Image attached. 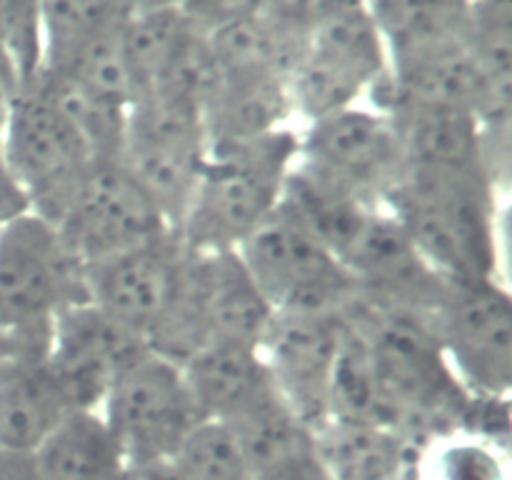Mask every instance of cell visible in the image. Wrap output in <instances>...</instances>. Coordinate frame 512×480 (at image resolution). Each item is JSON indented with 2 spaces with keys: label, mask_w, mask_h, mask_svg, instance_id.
Masks as SVG:
<instances>
[{
  "label": "cell",
  "mask_w": 512,
  "mask_h": 480,
  "mask_svg": "<svg viewBox=\"0 0 512 480\" xmlns=\"http://www.w3.org/2000/svg\"><path fill=\"white\" fill-rule=\"evenodd\" d=\"M383 210L440 275L498 280V190L485 175L408 168Z\"/></svg>",
  "instance_id": "6da1fadb"
},
{
  "label": "cell",
  "mask_w": 512,
  "mask_h": 480,
  "mask_svg": "<svg viewBox=\"0 0 512 480\" xmlns=\"http://www.w3.org/2000/svg\"><path fill=\"white\" fill-rule=\"evenodd\" d=\"M298 160V133L290 128L208 145L203 173L178 238L188 250H238L283 200Z\"/></svg>",
  "instance_id": "7a4b0ae2"
},
{
  "label": "cell",
  "mask_w": 512,
  "mask_h": 480,
  "mask_svg": "<svg viewBox=\"0 0 512 480\" xmlns=\"http://www.w3.org/2000/svg\"><path fill=\"white\" fill-rule=\"evenodd\" d=\"M273 318L275 310L238 250L198 253L185 248L178 288L150 333L148 348L175 365L215 343L258 350Z\"/></svg>",
  "instance_id": "3957f363"
},
{
  "label": "cell",
  "mask_w": 512,
  "mask_h": 480,
  "mask_svg": "<svg viewBox=\"0 0 512 480\" xmlns=\"http://www.w3.org/2000/svg\"><path fill=\"white\" fill-rule=\"evenodd\" d=\"M85 265L35 213L0 228V335L48 343L55 318L85 303Z\"/></svg>",
  "instance_id": "277c9868"
},
{
  "label": "cell",
  "mask_w": 512,
  "mask_h": 480,
  "mask_svg": "<svg viewBox=\"0 0 512 480\" xmlns=\"http://www.w3.org/2000/svg\"><path fill=\"white\" fill-rule=\"evenodd\" d=\"M388 73V55L368 3H315L308 48L290 75L293 113L308 123L358 105Z\"/></svg>",
  "instance_id": "5b68a950"
},
{
  "label": "cell",
  "mask_w": 512,
  "mask_h": 480,
  "mask_svg": "<svg viewBox=\"0 0 512 480\" xmlns=\"http://www.w3.org/2000/svg\"><path fill=\"white\" fill-rule=\"evenodd\" d=\"M208 155L200 110L148 93L128 108L120 163L145 190L175 235L180 233Z\"/></svg>",
  "instance_id": "8992f818"
},
{
  "label": "cell",
  "mask_w": 512,
  "mask_h": 480,
  "mask_svg": "<svg viewBox=\"0 0 512 480\" xmlns=\"http://www.w3.org/2000/svg\"><path fill=\"white\" fill-rule=\"evenodd\" d=\"M250 278L275 313H345L360 288L283 205L238 248Z\"/></svg>",
  "instance_id": "52a82bcc"
},
{
  "label": "cell",
  "mask_w": 512,
  "mask_h": 480,
  "mask_svg": "<svg viewBox=\"0 0 512 480\" xmlns=\"http://www.w3.org/2000/svg\"><path fill=\"white\" fill-rule=\"evenodd\" d=\"M0 150L10 173L28 195L30 213L55 223L73 190L95 163L75 125L33 83L18 90Z\"/></svg>",
  "instance_id": "ba28073f"
},
{
  "label": "cell",
  "mask_w": 512,
  "mask_h": 480,
  "mask_svg": "<svg viewBox=\"0 0 512 480\" xmlns=\"http://www.w3.org/2000/svg\"><path fill=\"white\" fill-rule=\"evenodd\" d=\"M298 163L373 208H383L390 190L408 173L393 123L363 105L308 123L305 133H298Z\"/></svg>",
  "instance_id": "9c48e42d"
},
{
  "label": "cell",
  "mask_w": 512,
  "mask_h": 480,
  "mask_svg": "<svg viewBox=\"0 0 512 480\" xmlns=\"http://www.w3.org/2000/svg\"><path fill=\"white\" fill-rule=\"evenodd\" d=\"M430 325L470 398L495 400L510 393L512 303L500 280H453Z\"/></svg>",
  "instance_id": "30bf717a"
},
{
  "label": "cell",
  "mask_w": 512,
  "mask_h": 480,
  "mask_svg": "<svg viewBox=\"0 0 512 480\" xmlns=\"http://www.w3.org/2000/svg\"><path fill=\"white\" fill-rule=\"evenodd\" d=\"M100 415L113 430L128 465L173 460L200 425L180 365L153 350L115 378Z\"/></svg>",
  "instance_id": "8fae6325"
},
{
  "label": "cell",
  "mask_w": 512,
  "mask_h": 480,
  "mask_svg": "<svg viewBox=\"0 0 512 480\" xmlns=\"http://www.w3.org/2000/svg\"><path fill=\"white\" fill-rule=\"evenodd\" d=\"M50 225L83 265L173 233L120 160H95Z\"/></svg>",
  "instance_id": "7c38bea8"
},
{
  "label": "cell",
  "mask_w": 512,
  "mask_h": 480,
  "mask_svg": "<svg viewBox=\"0 0 512 480\" xmlns=\"http://www.w3.org/2000/svg\"><path fill=\"white\" fill-rule=\"evenodd\" d=\"M130 3L55 0L40 3L43 70L60 75L120 105L135 93L123 55V25Z\"/></svg>",
  "instance_id": "4fadbf2b"
},
{
  "label": "cell",
  "mask_w": 512,
  "mask_h": 480,
  "mask_svg": "<svg viewBox=\"0 0 512 480\" xmlns=\"http://www.w3.org/2000/svg\"><path fill=\"white\" fill-rule=\"evenodd\" d=\"M345 330V313H275L258 348L280 398L315 433L330 420V388Z\"/></svg>",
  "instance_id": "5bb4252c"
},
{
  "label": "cell",
  "mask_w": 512,
  "mask_h": 480,
  "mask_svg": "<svg viewBox=\"0 0 512 480\" xmlns=\"http://www.w3.org/2000/svg\"><path fill=\"white\" fill-rule=\"evenodd\" d=\"M185 245L175 233L85 265V298L148 343L163 320L183 268Z\"/></svg>",
  "instance_id": "9a60e30c"
},
{
  "label": "cell",
  "mask_w": 512,
  "mask_h": 480,
  "mask_svg": "<svg viewBox=\"0 0 512 480\" xmlns=\"http://www.w3.org/2000/svg\"><path fill=\"white\" fill-rule=\"evenodd\" d=\"M340 263L360 288V300L433 318L453 280L418 253L398 223L375 208Z\"/></svg>",
  "instance_id": "2e32d148"
},
{
  "label": "cell",
  "mask_w": 512,
  "mask_h": 480,
  "mask_svg": "<svg viewBox=\"0 0 512 480\" xmlns=\"http://www.w3.org/2000/svg\"><path fill=\"white\" fill-rule=\"evenodd\" d=\"M148 350L140 335L85 300L55 318L48 365L75 410H100L115 378Z\"/></svg>",
  "instance_id": "e0dca14e"
},
{
  "label": "cell",
  "mask_w": 512,
  "mask_h": 480,
  "mask_svg": "<svg viewBox=\"0 0 512 480\" xmlns=\"http://www.w3.org/2000/svg\"><path fill=\"white\" fill-rule=\"evenodd\" d=\"M368 98L370 105L393 123L408 168L478 173L488 178L478 118L473 113L413 100L390 90L383 80L370 90Z\"/></svg>",
  "instance_id": "ac0fdd59"
},
{
  "label": "cell",
  "mask_w": 512,
  "mask_h": 480,
  "mask_svg": "<svg viewBox=\"0 0 512 480\" xmlns=\"http://www.w3.org/2000/svg\"><path fill=\"white\" fill-rule=\"evenodd\" d=\"M255 480H330L310 425L280 393L228 423Z\"/></svg>",
  "instance_id": "d6986e66"
},
{
  "label": "cell",
  "mask_w": 512,
  "mask_h": 480,
  "mask_svg": "<svg viewBox=\"0 0 512 480\" xmlns=\"http://www.w3.org/2000/svg\"><path fill=\"white\" fill-rule=\"evenodd\" d=\"M180 370L200 423L228 425L278 393L258 350L243 345H205Z\"/></svg>",
  "instance_id": "ffe728a7"
},
{
  "label": "cell",
  "mask_w": 512,
  "mask_h": 480,
  "mask_svg": "<svg viewBox=\"0 0 512 480\" xmlns=\"http://www.w3.org/2000/svg\"><path fill=\"white\" fill-rule=\"evenodd\" d=\"M73 410L48 355H0V448L38 450Z\"/></svg>",
  "instance_id": "44dd1931"
},
{
  "label": "cell",
  "mask_w": 512,
  "mask_h": 480,
  "mask_svg": "<svg viewBox=\"0 0 512 480\" xmlns=\"http://www.w3.org/2000/svg\"><path fill=\"white\" fill-rule=\"evenodd\" d=\"M293 113L288 80L270 75L220 78L213 100L205 108L208 145L248 140L288 128Z\"/></svg>",
  "instance_id": "7402d4cb"
},
{
  "label": "cell",
  "mask_w": 512,
  "mask_h": 480,
  "mask_svg": "<svg viewBox=\"0 0 512 480\" xmlns=\"http://www.w3.org/2000/svg\"><path fill=\"white\" fill-rule=\"evenodd\" d=\"M50 480H123V448L100 410H73L35 450Z\"/></svg>",
  "instance_id": "603a6c76"
},
{
  "label": "cell",
  "mask_w": 512,
  "mask_h": 480,
  "mask_svg": "<svg viewBox=\"0 0 512 480\" xmlns=\"http://www.w3.org/2000/svg\"><path fill=\"white\" fill-rule=\"evenodd\" d=\"M378 33L383 38L385 55L390 60L423 53L435 45L465 38L470 3H423V0H388L368 3Z\"/></svg>",
  "instance_id": "cb8c5ba5"
},
{
  "label": "cell",
  "mask_w": 512,
  "mask_h": 480,
  "mask_svg": "<svg viewBox=\"0 0 512 480\" xmlns=\"http://www.w3.org/2000/svg\"><path fill=\"white\" fill-rule=\"evenodd\" d=\"M185 28L188 20L180 3H130L123 25V55L135 100L163 78Z\"/></svg>",
  "instance_id": "d4e9b609"
},
{
  "label": "cell",
  "mask_w": 512,
  "mask_h": 480,
  "mask_svg": "<svg viewBox=\"0 0 512 480\" xmlns=\"http://www.w3.org/2000/svg\"><path fill=\"white\" fill-rule=\"evenodd\" d=\"M35 85L75 125L95 160H120L128 130V105L103 98L83 85L40 70Z\"/></svg>",
  "instance_id": "484cf974"
},
{
  "label": "cell",
  "mask_w": 512,
  "mask_h": 480,
  "mask_svg": "<svg viewBox=\"0 0 512 480\" xmlns=\"http://www.w3.org/2000/svg\"><path fill=\"white\" fill-rule=\"evenodd\" d=\"M185 480H255L228 425L200 423L173 458Z\"/></svg>",
  "instance_id": "4316f807"
},
{
  "label": "cell",
  "mask_w": 512,
  "mask_h": 480,
  "mask_svg": "<svg viewBox=\"0 0 512 480\" xmlns=\"http://www.w3.org/2000/svg\"><path fill=\"white\" fill-rule=\"evenodd\" d=\"M25 213H30L28 195L23 193L15 175L10 173L8 163L3 158V150H0V228L18 220Z\"/></svg>",
  "instance_id": "83f0119b"
},
{
  "label": "cell",
  "mask_w": 512,
  "mask_h": 480,
  "mask_svg": "<svg viewBox=\"0 0 512 480\" xmlns=\"http://www.w3.org/2000/svg\"><path fill=\"white\" fill-rule=\"evenodd\" d=\"M0 480H50L35 450L0 448Z\"/></svg>",
  "instance_id": "f1b7e54d"
},
{
  "label": "cell",
  "mask_w": 512,
  "mask_h": 480,
  "mask_svg": "<svg viewBox=\"0 0 512 480\" xmlns=\"http://www.w3.org/2000/svg\"><path fill=\"white\" fill-rule=\"evenodd\" d=\"M18 90H20L18 73H15L13 63H10V58L5 55V50L0 48V140H3L5 123H8V115H10V108H13L15 98H18Z\"/></svg>",
  "instance_id": "f546056e"
},
{
  "label": "cell",
  "mask_w": 512,
  "mask_h": 480,
  "mask_svg": "<svg viewBox=\"0 0 512 480\" xmlns=\"http://www.w3.org/2000/svg\"><path fill=\"white\" fill-rule=\"evenodd\" d=\"M123 480H185L173 460H158V463L128 465Z\"/></svg>",
  "instance_id": "4dcf8cb0"
}]
</instances>
